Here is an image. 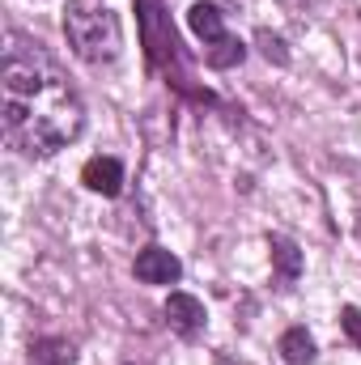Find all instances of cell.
<instances>
[{
  "mask_svg": "<svg viewBox=\"0 0 361 365\" xmlns=\"http://www.w3.org/2000/svg\"><path fill=\"white\" fill-rule=\"evenodd\" d=\"M0 123L4 140L21 153H56L86 128V106L68 77L39 51V43L9 38L0 64Z\"/></svg>",
  "mask_w": 361,
  "mask_h": 365,
  "instance_id": "obj_1",
  "label": "cell"
},
{
  "mask_svg": "<svg viewBox=\"0 0 361 365\" xmlns=\"http://www.w3.org/2000/svg\"><path fill=\"white\" fill-rule=\"evenodd\" d=\"M64 34L68 47L86 60V64H106L119 56L123 34H119V17L111 9H98L90 0H68L64 9Z\"/></svg>",
  "mask_w": 361,
  "mask_h": 365,
  "instance_id": "obj_2",
  "label": "cell"
},
{
  "mask_svg": "<svg viewBox=\"0 0 361 365\" xmlns=\"http://www.w3.org/2000/svg\"><path fill=\"white\" fill-rule=\"evenodd\" d=\"M187 26H191V34L204 43V60H208V68H234V64H243L247 47L225 30V17H221L217 4H208V0L191 4Z\"/></svg>",
  "mask_w": 361,
  "mask_h": 365,
  "instance_id": "obj_3",
  "label": "cell"
},
{
  "mask_svg": "<svg viewBox=\"0 0 361 365\" xmlns=\"http://www.w3.org/2000/svg\"><path fill=\"white\" fill-rule=\"evenodd\" d=\"M136 17H141V43L153 68H166L179 60V34L171 26V13L162 9V0H136Z\"/></svg>",
  "mask_w": 361,
  "mask_h": 365,
  "instance_id": "obj_4",
  "label": "cell"
},
{
  "mask_svg": "<svg viewBox=\"0 0 361 365\" xmlns=\"http://www.w3.org/2000/svg\"><path fill=\"white\" fill-rule=\"evenodd\" d=\"M132 272H136L141 284H175L183 276V264H179V255L166 251V247H145V251L136 255Z\"/></svg>",
  "mask_w": 361,
  "mask_h": 365,
  "instance_id": "obj_5",
  "label": "cell"
},
{
  "mask_svg": "<svg viewBox=\"0 0 361 365\" xmlns=\"http://www.w3.org/2000/svg\"><path fill=\"white\" fill-rule=\"evenodd\" d=\"M204 306L191 297V293H171L166 297V323L179 331V336H195V331H204Z\"/></svg>",
  "mask_w": 361,
  "mask_h": 365,
  "instance_id": "obj_6",
  "label": "cell"
},
{
  "mask_svg": "<svg viewBox=\"0 0 361 365\" xmlns=\"http://www.w3.org/2000/svg\"><path fill=\"white\" fill-rule=\"evenodd\" d=\"M81 182L98 191V195H119L123 191V166L119 158H90L86 170H81Z\"/></svg>",
  "mask_w": 361,
  "mask_h": 365,
  "instance_id": "obj_7",
  "label": "cell"
},
{
  "mask_svg": "<svg viewBox=\"0 0 361 365\" xmlns=\"http://www.w3.org/2000/svg\"><path fill=\"white\" fill-rule=\"evenodd\" d=\"M268 251H272L276 280H280V284H293V280L302 276V251H298V242H293V238H285V234H272Z\"/></svg>",
  "mask_w": 361,
  "mask_h": 365,
  "instance_id": "obj_8",
  "label": "cell"
},
{
  "mask_svg": "<svg viewBox=\"0 0 361 365\" xmlns=\"http://www.w3.org/2000/svg\"><path fill=\"white\" fill-rule=\"evenodd\" d=\"M73 361H77V353L60 336H43V340L30 344V365H73Z\"/></svg>",
  "mask_w": 361,
  "mask_h": 365,
  "instance_id": "obj_9",
  "label": "cell"
},
{
  "mask_svg": "<svg viewBox=\"0 0 361 365\" xmlns=\"http://www.w3.org/2000/svg\"><path fill=\"white\" fill-rule=\"evenodd\" d=\"M280 357L289 365H310L315 361V340H310V331H306V327H289V331L280 336Z\"/></svg>",
  "mask_w": 361,
  "mask_h": 365,
  "instance_id": "obj_10",
  "label": "cell"
},
{
  "mask_svg": "<svg viewBox=\"0 0 361 365\" xmlns=\"http://www.w3.org/2000/svg\"><path fill=\"white\" fill-rule=\"evenodd\" d=\"M260 47H264V56L276 60V64H289V51H285V43L272 34V30H260Z\"/></svg>",
  "mask_w": 361,
  "mask_h": 365,
  "instance_id": "obj_11",
  "label": "cell"
},
{
  "mask_svg": "<svg viewBox=\"0 0 361 365\" xmlns=\"http://www.w3.org/2000/svg\"><path fill=\"white\" fill-rule=\"evenodd\" d=\"M340 327H345V336L361 349V310L357 306H345V310H340Z\"/></svg>",
  "mask_w": 361,
  "mask_h": 365,
  "instance_id": "obj_12",
  "label": "cell"
},
{
  "mask_svg": "<svg viewBox=\"0 0 361 365\" xmlns=\"http://www.w3.org/2000/svg\"><path fill=\"white\" fill-rule=\"evenodd\" d=\"M289 13H310V9H319V0H280Z\"/></svg>",
  "mask_w": 361,
  "mask_h": 365,
  "instance_id": "obj_13",
  "label": "cell"
}]
</instances>
